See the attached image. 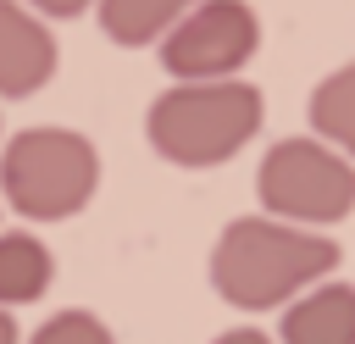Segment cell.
<instances>
[{"instance_id":"cell-1","label":"cell","mask_w":355,"mask_h":344,"mask_svg":"<svg viewBox=\"0 0 355 344\" xmlns=\"http://www.w3.org/2000/svg\"><path fill=\"white\" fill-rule=\"evenodd\" d=\"M338 261H344V250L322 227H300V222L250 211L216 233V244L205 255V277H211L216 300H227L233 311H272V305H288L300 289L322 283Z\"/></svg>"},{"instance_id":"cell-2","label":"cell","mask_w":355,"mask_h":344,"mask_svg":"<svg viewBox=\"0 0 355 344\" xmlns=\"http://www.w3.org/2000/svg\"><path fill=\"white\" fill-rule=\"evenodd\" d=\"M261 89L250 78H172L150 111H144V139L166 166H222L233 161L255 133H261Z\"/></svg>"},{"instance_id":"cell-3","label":"cell","mask_w":355,"mask_h":344,"mask_svg":"<svg viewBox=\"0 0 355 344\" xmlns=\"http://www.w3.org/2000/svg\"><path fill=\"white\" fill-rule=\"evenodd\" d=\"M0 194L28 222H67L100 194V144L61 122L22 128L0 150Z\"/></svg>"},{"instance_id":"cell-4","label":"cell","mask_w":355,"mask_h":344,"mask_svg":"<svg viewBox=\"0 0 355 344\" xmlns=\"http://www.w3.org/2000/svg\"><path fill=\"white\" fill-rule=\"evenodd\" d=\"M255 194L266 216L300 227H338L344 216H355V161L316 133H294L261 155Z\"/></svg>"},{"instance_id":"cell-5","label":"cell","mask_w":355,"mask_h":344,"mask_svg":"<svg viewBox=\"0 0 355 344\" xmlns=\"http://www.w3.org/2000/svg\"><path fill=\"white\" fill-rule=\"evenodd\" d=\"M261 50V17L250 0H194L161 39L166 78H239Z\"/></svg>"},{"instance_id":"cell-6","label":"cell","mask_w":355,"mask_h":344,"mask_svg":"<svg viewBox=\"0 0 355 344\" xmlns=\"http://www.w3.org/2000/svg\"><path fill=\"white\" fill-rule=\"evenodd\" d=\"M61 67V44L39 11L22 0H0V100L39 94Z\"/></svg>"},{"instance_id":"cell-7","label":"cell","mask_w":355,"mask_h":344,"mask_svg":"<svg viewBox=\"0 0 355 344\" xmlns=\"http://www.w3.org/2000/svg\"><path fill=\"white\" fill-rule=\"evenodd\" d=\"M283 344H355V283H311L288 300Z\"/></svg>"},{"instance_id":"cell-8","label":"cell","mask_w":355,"mask_h":344,"mask_svg":"<svg viewBox=\"0 0 355 344\" xmlns=\"http://www.w3.org/2000/svg\"><path fill=\"white\" fill-rule=\"evenodd\" d=\"M50 277H55V255H50L44 239H33L22 227L0 233V305L6 311L11 305H33L50 289Z\"/></svg>"},{"instance_id":"cell-9","label":"cell","mask_w":355,"mask_h":344,"mask_svg":"<svg viewBox=\"0 0 355 344\" xmlns=\"http://www.w3.org/2000/svg\"><path fill=\"white\" fill-rule=\"evenodd\" d=\"M194 0H94V17H100V33L122 50H144L155 44Z\"/></svg>"},{"instance_id":"cell-10","label":"cell","mask_w":355,"mask_h":344,"mask_svg":"<svg viewBox=\"0 0 355 344\" xmlns=\"http://www.w3.org/2000/svg\"><path fill=\"white\" fill-rule=\"evenodd\" d=\"M305 117H311L316 139H327L338 155L355 161V61L333 67L327 78H316V89L305 100Z\"/></svg>"},{"instance_id":"cell-11","label":"cell","mask_w":355,"mask_h":344,"mask_svg":"<svg viewBox=\"0 0 355 344\" xmlns=\"http://www.w3.org/2000/svg\"><path fill=\"white\" fill-rule=\"evenodd\" d=\"M28 344H116V333H111L94 311H78V305H72V311H55Z\"/></svg>"},{"instance_id":"cell-12","label":"cell","mask_w":355,"mask_h":344,"mask_svg":"<svg viewBox=\"0 0 355 344\" xmlns=\"http://www.w3.org/2000/svg\"><path fill=\"white\" fill-rule=\"evenodd\" d=\"M22 6H28V11H39L44 22H50V17L61 22V17H83V11H89L94 0H22Z\"/></svg>"},{"instance_id":"cell-13","label":"cell","mask_w":355,"mask_h":344,"mask_svg":"<svg viewBox=\"0 0 355 344\" xmlns=\"http://www.w3.org/2000/svg\"><path fill=\"white\" fill-rule=\"evenodd\" d=\"M211 344H277V338H266L261 327H227V333H216Z\"/></svg>"},{"instance_id":"cell-14","label":"cell","mask_w":355,"mask_h":344,"mask_svg":"<svg viewBox=\"0 0 355 344\" xmlns=\"http://www.w3.org/2000/svg\"><path fill=\"white\" fill-rule=\"evenodd\" d=\"M0 344H17V322H11L6 305H0Z\"/></svg>"}]
</instances>
